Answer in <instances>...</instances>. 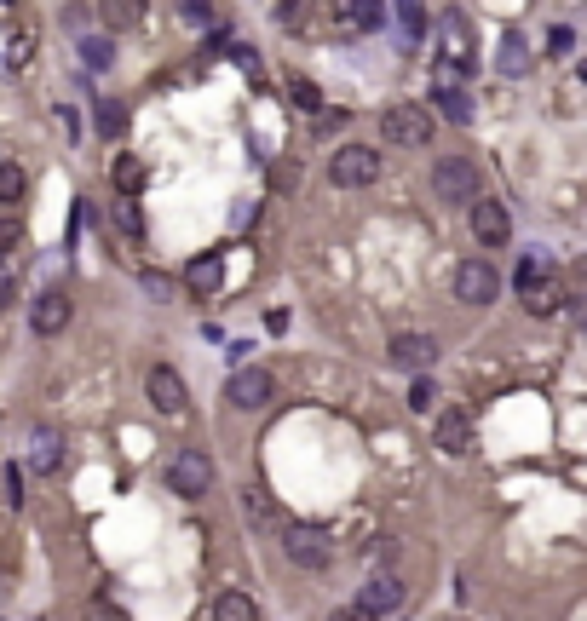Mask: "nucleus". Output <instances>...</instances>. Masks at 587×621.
Listing matches in <instances>:
<instances>
[{"label": "nucleus", "instance_id": "nucleus-1", "mask_svg": "<svg viewBox=\"0 0 587 621\" xmlns=\"http://www.w3.org/2000/svg\"><path fill=\"white\" fill-rule=\"evenodd\" d=\"M513 288H518V305H524L530 317H553V311L564 305V288H559V276H553V265H547V259H536V253H530V259L518 265Z\"/></svg>", "mask_w": 587, "mask_h": 621}, {"label": "nucleus", "instance_id": "nucleus-2", "mask_svg": "<svg viewBox=\"0 0 587 621\" xmlns=\"http://www.w3.org/2000/svg\"><path fill=\"white\" fill-rule=\"evenodd\" d=\"M167 489H173L179 501H202L213 489V455L208 449H179V455L167 460Z\"/></svg>", "mask_w": 587, "mask_h": 621}, {"label": "nucleus", "instance_id": "nucleus-3", "mask_svg": "<svg viewBox=\"0 0 587 621\" xmlns=\"http://www.w3.org/2000/svg\"><path fill=\"white\" fill-rule=\"evenodd\" d=\"M380 133H386V144H403V150H421V144H432V110L426 104H392V110L380 115Z\"/></svg>", "mask_w": 587, "mask_h": 621}, {"label": "nucleus", "instance_id": "nucleus-4", "mask_svg": "<svg viewBox=\"0 0 587 621\" xmlns=\"http://www.w3.org/2000/svg\"><path fill=\"white\" fill-rule=\"evenodd\" d=\"M329 179L340 184V190H363V184L380 179V150H369V144H340L329 156Z\"/></svg>", "mask_w": 587, "mask_h": 621}, {"label": "nucleus", "instance_id": "nucleus-5", "mask_svg": "<svg viewBox=\"0 0 587 621\" xmlns=\"http://www.w3.org/2000/svg\"><path fill=\"white\" fill-rule=\"evenodd\" d=\"M432 190H438L449 207H472L478 202V167H472L467 156H444L432 167Z\"/></svg>", "mask_w": 587, "mask_h": 621}, {"label": "nucleus", "instance_id": "nucleus-6", "mask_svg": "<svg viewBox=\"0 0 587 621\" xmlns=\"http://www.w3.org/2000/svg\"><path fill=\"white\" fill-rule=\"evenodd\" d=\"M455 299L461 305H495L501 299V271L490 259H461L455 265Z\"/></svg>", "mask_w": 587, "mask_h": 621}, {"label": "nucleus", "instance_id": "nucleus-7", "mask_svg": "<svg viewBox=\"0 0 587 621\" xmlns=\"http://www.w3.org/2000/svg\"><path fill=\"white\" fill-rule=\"evenodd\" d=\"M271 397H277V380H271V368H236L231 380H225V403H231V409H242V414L265 409Z\"/></svg>", "mask_w": 587, "mask_h": 621}, {"label": "nucleus", "instance_id": "nucleus-8", "mask_svg": "<svg viewBox=\"0 0 587 621\" xmlns=\"http://www.w3.org/2000/svg\"><path fill=\"white\" fill-rule=\"evenodd\" d=\"M144 397H150V409L156 414H179L190 403V386H185V374L173 363H156L150 374H144Z\"/></svg>", "mask_w": 587, "mask_h": 621}, {"label": "nucleus", "instance_id": "nucleus-9", "mask_svg": "<svg viewBox=\"0 0 587 621\" xmlns=\"http://www.w3.org/2000/svg\"><path fill=\"white\" fill-rule=\"evenodd\" d=\"M282 552H288V564H300V570H329V541H323L317 524H288L282 529Z\"/></svg>", "mask_w": 587, "mask_h": 621}, {"label": "nucleus", "instance_id": "nucleus-10", "mask_svg": "<svg viewBox=\"0 0 587 621\" xmlns=\"http://www.w3.org/2000/svg\"><path fill=\"white\" fill-rule=\"evenodd\" d=\"M472 236H478V248H507L513 242V213L501 202H472Z\"/></svg>", "mask_w": 587, "mask_h": 621}, {"label": "nucleus", "instance_id": "nucleus-11", "mask_svg": "<svg viewBox=\"0 0 587 621\" xmlns=\"http://www.w3.org/2000/svg\"><path fill=\"white\" fill-rule=\"evenodd\" d=\"M334 12V29L340 35H375L380 23H386V6L380 0H329Z\"/></svg>", "mask_w": 587, "mask_h": 621}, {"label": "nucleus", "instance_id": "nucleus-12", "mask_svg": "<svg viewBox=\"0 0 587 621\" xmlns=\"http://www.w3.org/2000/svg\"><path fill=\"white\" fill-rule=\"evenodd\" d=\"M75 317V299L64 294V288H47V294L35 299V311H29V328L41 334V340H52V334H64Z\"/></svg>", "mask_w": 587, "mask_h": 621}, {"label": "nucleus", "instance_id": "nucleus-13", "mask_svg": "<svg viewBox=\"0 0 587 621\" xmlns=\"http://www.w3.org/2000/svg\"><path fill=\"white\" fill-rule=\"evenodd\" d=\"M24 460H29V472L52 478V472L64 466V432H58V426H35L29 443H24Z\"/></svg>", "mask_w": 587, "mask_h": 621}, {"label": "nucleus", "instance_id": "nucleus-14", "mask_svg": "<svg viewBox=\"0 0 587 621\" xmlns=\"http://www.w3.org/2000/svg\"><path fill=\"white\" fill-rule=\"evenodd\" d=\"M357 604H363L369 616H392V610L403 604V575H398V570H375L369 581H363Z\"/></svg>", "mask_w": 587, "mask_h": 621}, {"label": "nucleus", "instance_id": "nucleus-15", "mask_svg": "<svg viewBox=\"0 0 587 621\" xmlns=\"http://www.w3.org/2000/svg\"><path fill=\"white\" fill-rule=\"evenodd\" d=\"M386 357L398 368H409V374H426V368L438 363V340H432V334H392Z\"/></svg>", "mask_w": 587, "mask_h": 621}, {"label": "nucleus", "instance_id": "nucleus-16", "mask_svg": "<svg viewBox=\"0 0 587 621\" xmlns=\"http://www.w3.org/2000/svg\"><path fill=\"white\" fill-rule=\"evenodd\" d=\"M185 288L190 294H219V288H225V253H196V259H190L185 265Z\"/></svg>", "mask_w": 587, "mask_h": 621}, {"label": "nucleus", "instance_id": "nucleus-17", "mask_svg": "<svg viewBox=\"0 0 587 621\" xmlns=\"http://www.w3.org/2000/svg\"><path fill=\"white\" fill-rule=\"evenodd\" d=\"M438 449H444V455H472V414L467 409L438 414Z\"/></svg>", "mask_w": 587, "mask_h": 621}, {"label": "nucleus", "instance_id": "nucleus-18", "mask_svg": "<svg viewBox=\"0 0 587 621\" xmlns=\"http://www.w3.org/2000/svg\"><path fill=\"white\" fill-rule=\"evenodd\" d=\"M208 621H259V604L248 593H236V587H225V593L208 604Z\"/></svg>", "mask_w": 587, "mask_h": 621}, {"label": "nucleus", "instance_id": "nucleus-19", "mask_svg": "<svg viewBox=\"0 0 587 621\" xmlns=\"http://www.w3.org/2000/svg\"><path fill=\"white\" fill-rule=\"evenodd\" d=\"M432 110L444 115V121H455V127H467V121H472V98L461 87H449V81H444V87L432 92Z\"/></svg>", "mask_w": 587, "mask_h": 621}, {"label": "nucleus", "instance_id": "nucleus-20", "mask_svg": "<svg viewBox=\"0 0 587 621\" xmlns=\"http://www.w3.org/2000/svg\"><path fill=\"white\" fill-rule=\"evenodd\" d=\"M398 6V46H421V35H426V0H392Z\"/></svg>", "mask_w": 587, "mask_h": 621}, {"label": "nucleus", "instance_id": "nucleus-21", "mask_svg": "<svg viewBox=\"0 0 587 621\" xmlns=\"http://www.w3.org/2000/svg\"><path fill=\"white\" fill-rule=\"evenodd\" d=\"M75 58L87 69H110L116 64V41H110V35H81V41H75Z\"/></svg>", "mask_w": 587, "mask_h": 621}, {"label": "nucleus", "instance_id": "nucleus-22", "mask_svg": "<svg viewBox=\"0 0 587 621\" xmlns=\"http://www.w3.org/2000/svg\"><path fill=\"white\" fill-rule=\"evenodd\" d=\"M110 173H116V190H121V196H139L144 184H150V167H144L139 156H116V167H110Z\"/></svg>", "mask_w": 587, "mask_h": 621}, {"label": "nucleus", "instance_id": "nucleus-23", "mask_svg": "<svg viewBox=\"0 0 587 621\" xmlns=\"http://www.w3.org/2000/svg\"><path fill=\"white\" fill-rule=\"evenodd\" d=\"M495 64H501V75H524V69H530V46H524V35H501Z\"/></svg>", "mask_w": 587, "mask_h": 621}, {"label": "nucleus", "instance_id": "nucleus-24", "mask_svg": "<svg viewBox=\"0 0 587 621\" xmlns=\"http://www.w3.org/2000/svg\"><path fill=\"white\" fill-rule=\"evenodd\" d=\"M24 196H29V173L18 161H6V167H0V207H18Z\"/></svg>", "mask_w": 587, "mask_h": 621}, {"label": "nucleus", "instance_id": "nucleus-25", "mask_svg": "<svg viewBox=\"0 0 587 621\" xmlns=\"http://www.w3.org/2000/svg\"><path fill=\"white\" fill-rule=\"evenodd\" d=\"M116 230L127 236V242H144V207H139V196H121V202H116Z\"/></svg>", "mask_w": 587, "mask_h": 621}, {"label": "nucleus", "instance_id": "nucleus-26", "mask_svg": "<svg viewBox=\"0 0 587 621\" xmlns=\"http://www.w3.org/2000/svg\"><path fill=\"white\" fill-rule=\"evenodd\" d=\"M98 133L104 138H121L127 133V104H121V98H98Z\"/></svg>", "mask_w": 587, "mask_h": 621}, {"label": "nucleus", "instance_id": "nucleus-27", "mask_svg": "<svg viewBox=\"0 0 587 621\" xmlns=\"http://www.w3.org/2000/svg\"><path fill=\"white\" fill-rule=\"evenodd\" d=\"M288 98H294L306 115L323 110V87H317V81H306V75H288Z\"/></svg>", "mask_w": 587, "mask_h": 621}, {"label": "nucleus", "instance_id": "nucleus-28", "mask_svg": "<svg viewBox=\"0 0 587 621\" xmlns=\"http://www.w3.org/2000/svg\"><path fill=\"white\" fill-rule=\"evenodd\" d=\"M144 18V0H104V23L110 29H133Z\"/></svg>", "mask_w": 587, "mask_h": 621}, {"label": "nucleus", "instance_id": "nucleus-29", "mask_svg": "<svg viewBox=\"0 0 587 621\" xmlns=\"http://www.w3.org/2000/svg\"><path fill=\"white\" fill-rule=\"evenodd\" d=\"M432 403H438V386H432V380L421 374V380L409 386V409H415V414H432Z\"/></svg>", "mask_w": 587, "mask_h": 621}, {"label": "nucleus", "instance_id": "nucleus-30", "mask_svg": "<svg viewBox=\"0 0 587 621\" xmlns=\"http://www.w3.org/2000/svg\"><path fill=\"white\" fill-rule=\"evenodd\" d=\"M81 621H127V616H121V610L110 604V598H93V604H87V616H81Z\"/></svg>", "mask_w": 587, "mask_h": 621}, {"label": "nucleus", "instance_id": "nucleus-31", "mask_svg": "<svg viewBox=\"0 0 587 621\" xmlns=\"http://www.w3.org/2000/svg\"><path fill=\"white\" fill-rule=\"evenodd\" d=\"M248 512H254V524H271V512H277V506L265 501V489H248Z\"/></svg>", "mask_w": 587, "mask_h": 621}, {"label": "nucleus", "instance_id": "nucleus-32", "mask_svg": "<svg viewBox=\"0 0 587 621\" xmlns=\"http://www.w3.org/2000/svg\"><path fill=\"white\" fill-rule=\"evenodd\" d=\"M29 46H35L29 35H18V41L6 46V69H24V64H29Z\"/></svg>", "mask_w": 587, "mask_h": 621}, {"label": "nucleus", "instance_id": "nucleus-33", "mask_svg": "<svg viewBox=\"0 0 587 621\" xmlns=\"http://www.w3.org/2000/svg\"><path fill=\"white\" fill-rule=\"evenodd\" d=\"M6 506H24V472L6 466Z\"/></svg>", "mask_w": 587, "mask_h": 621}, {"label": "nucleus", "instance_id": "nucleus-34", "mask_svg": "<svg viewBox=\"0 0 587 621\" xmlns=\"http://www.w3.org/2000/svg\"><path fill=\"white\" fill-rule=\"evenodd\" d=\"M18 242H24V225L18 219H0V253H12Z\"/></svg>", "mask_w": 587, "mask_h": 621}, {"label": "nucleus", "instance_id": "nucleus-35", "mask_svg": "<svg viewBox=\"0 0 587 621\" xmlns=\"http://www.w3.org/2000/svg\"><path fill=\"white\" fill-rule=\"evenodd\" d=\"M179 12H185L190 23H213V6H208V0H179Z\"/></svg>", "mask_w": 587, "mask_h": 621}, {"label": "nucleus", "instance_id": "nucleus-36", "mask_svg": "<svg viewBox=\"0 0 587 621\" xmlns=\"http://www.w3.org/2000/svg\"><path fill=\"white\" fill-rule=\"evenodd\" d=\"M570 46H576V35H570V29H547V52H570Z\"/></svg>", "mask_w": 587, "mask_h": 621}, {"label": "nucleus", "instance_id": "nucleus-37", "mask_svg": "<svg viewBox=\"0 0 587 621\" xmlns=\"http://www.w3.org/2000/svg\"><path fill=\"white\" fill-rule=\"evenodd\" d=\"M329 621H380V616H369V610H363V604H340V610H334Z\"/></svg>", "mask_w": 587, "mask_h": 621}, {"label": "nucleus", "instance_id": "nucleus-38", "mask_svg": "<svg viewBox=\"0 0 587 621\" xmlns=\"http://www.w3.org/2000/svg\"><path fill=\"white\" fill-rule=\"evenodd\" d=\"M144 294L167 299V294H173V282H167V276H156V271H144Z\"/></svg>", "mask_w": 587, "mask_h": 621}, {"label": "nucleus", "instance_id": "nucleus-39", "mask_svg": "<svg viewBox=\"0 0 587 621\" xmlns=\"http://www.w3.org/2000/svg\"><path fill=\"white\" fill-rule=\"evenodd\" d=\"M12 294H18V282H12V271H0V311L12 305Z\"/></svg>", "mask_w": 587, "mask_h": 621}]
</instances>
